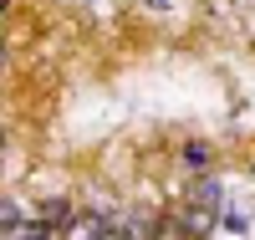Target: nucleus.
I'll use <instances>...</instances> for the list:
<instances>
[{
    "instance_id": "nucleus-1",
    "label": "nucleus",
    "mask_w": 255,
    "mask_h": 240,
    "mask_svg": "<svg viewBox=\"0 0 255 240\" xmlns=\"http://www.w3.org/2000/svg\"><path fill=\"white\" fill-rule=\"evenodd\" d=\"M184 205H199V210H220L225 205V184L215 179V174H194L189 179V200Z\"/></svg>"
},
{
    "instance_id": "nucleus-2",
    "label": "nucleus",
    "mask_w": 255,
    "mask_h": 240,
    "mask_svg": "<svg viewBox=\"0 0 255 240\" xmlns=\"http://www.w3.org/2000/svg\"><path fill=\"white\" fill-rule=\"evenodd\" d=\"M102 230H108V220H102V215H82V210H77L56 235H61V240H97Z\"/></svg>"
},
{
    "instance_id": "nucleus-3",
    "label": "nucleus",
    "mask_w": 255,
    "mask_h": 240,
    "mask_svg": "<svg viewBox=\"0 0 255 240\" xmlns=\"http://www.w3.org/2000/svg\"><path fill=\"white\" fill-rule=\"evenodd\" d=\"M179 220H184V230H189V240H204L209 230L220 225V220H215V210H199V205H179Z\"/></svg>"
},
{
    "instance_id": "nucleus-4",
    "label": "nucleus",
    "mask_w": 255,
    "mask_h": 240,
    "mask_svg": "<svg viewBox=\"0 0 255 240\" xmlns=\"http://www.w3.org/2000/svg\"><path fill=\"white\" fill-rule=\"evenodd\" d=\"M72 215H77V210H72L67 200H41V210H36V225H51V230H61V225L72 220Z\"/></svg>"
},
{
    "instance_id": "nucleus-5",
    "label": "nucleus",
    "mask_w": 255,
    "mask_h": 240,
    "mask_svg": "<svg viewBox=\"0 0 255 240\" xmlns=\"http://www.w3.org/2000/svg\"><path fill=\"white\" fill-rule=\"evenodd\" d=\"M153 240H189L179 210H168V215H158V220H153Z\"/></svg>"
},
{
    "instance_id": "nucleus-6",
    "label": "nucleus",
    "mask_w": 255,
    "mask_h": 240,
    "mask_svg": "<svg viewBox=\"0 0 255 240\" xmlns=\"http://www.w3.org/2000/svg\"><path fill=\"white\" fill-rule=\"evenodd\" d=\"M20 225H26V215H20V205L10 200V194H0V235H15Z\"/></svg>"
},
{
    "instance_id": "nucleus-7",
    "label": "nucleus",
    "mask_w": 255,
    "mask_h": 240,
    "mask_svg": "<svg viewBox=\"0 0 255 240\" xmlns=\"http://www.w3.org/2000/svg\"><path fill=\"white\" fill-rule=\"evenodd\" d=\"M184 164L204 174L209 164H215V154H209V143H199V138H189V143H184Z\"/></svg>"
},
{
    "instance_id": "nucleus-8",
    "label": "nucleus",
    "mask_w": 255,
    "mask_h": 240,
    "mask_svg": "<svg viewBox=\"0 0 255 240\" xmlns=\"http://www.w3.org/2000/svg\"><path fill=\"white\" fill-rule=\"evenodd\" d=\"M15 240H61V235H56L51 225H36V220H31V225H20V230H15Z\"/></svg>"
},
{
    "instance_id": "nucleus-9",
    "label": "nucleus",
    "mask_w": 255,
    "mask_h": 240,
    "mask_svg": "<svg viewBox=\"0 0 255 240\" xmlns=\"http://www.w3.org/2000/svg\"><path fill=\"white\" fill-rule=\"evenodd\" d=\"M225 230H235V235H245L250 225H245V215H235V210H230V215H225Z\"/></svg>"
},
{
    "instance_id": "nucleus-10",
    "label": "nucleus",
    "mask_w": 255,
    "mask_h": 240,
    "mask_svg": "<svg viewBox=\"0 0 255 240\" xmlns=\"http://www.w3.org/2000/svg\"><path fill=\"white\" fill-rule=\"evenodd\" d=\"M5 56H10V51H5V36H0V67H5Z\"/></svg>"
},
{
    "instance_id": "nucleus-11",
    "label": "nucleus",
    "mask_w": 255,
    "mask_h": 240,
    "mask_svg": "<svg viewBox=\"0 0 255 240\" xmlns=\"http://www.w3.org/2000/svg\"><path fill=\"white\" fill-rule=\"evenodd\" d=\"M0 154H5V133H0Z\"/></svg>"
}]
</instances>
